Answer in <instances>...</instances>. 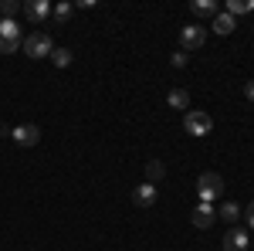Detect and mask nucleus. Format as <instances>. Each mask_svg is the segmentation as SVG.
Masks as SVG:
<instances>
[{
    "label": "nucleus",
    "mask_w": 254,
    "mask_h": 251,
    "mask_svg": "<svg viewBox=\"0 0 254 251\" xmlns=\"http://www.w3.org/2000/svg\"><path fill=\"white\" fill-rule=\"evenodd\" d=\"M241 217H244V211L237 207L234 200H227V204H220V207H217V221H227L231 228H237V221H241Z\"/></svg>",
    "instance_id": "obj_11"
},
{
    "label": "nucleus",
    "mask_w": 254,
    "mask_h": 251,
    "mask_svg": "<svg viewBox=\"0 0 254 251\" xmlns=\"http://www.w3.org/2000/svg\"><path fill=\"white\" fill-rule=\"evenodd\" d=\"M190 10H193V17H217L220 14V3L217 0H193Z\"/></svg>",
    "instance_id": "obj_12"
},
{
    "label": "nucleus",
    "mask_w": 254,
    "mask_h": 251,
    "mask_svg": "<svg viewBox=\"0 0 254 251\" xmlns=\"http://www.w3.org/2000/svg\"><path fill=\"white\" fill-rule=\"evenodd\" d=\"M156 197H159V190L153 183H139L136 190H132V204H136V207H153Z\"/></svg>",
    "instance_id": "obj_10"
},
{
    "label": "nucleus",
    "mask_w": 254,
    "mask_h": 251,
    "mask_svg": "<svg viewBox=\"0 0 254 251\" xmlns=\"http://www.w3.org/2000/svg\"><path fill=\"white\" fill-rule=\"evenodd\" d=\"M183 129L190 136H207L214 129V119L207 116V112H200V109H190V112L183 116Z\"/></svg>",
    "instance_id": "obj_5"
},
{
    "label": "nucleus",
    "mask_w": 254,
    "mask_h": 251,
    "mask_svg": "<svg viewBox=\"0 0 254 251\" xmlns=\"http://www.w3.org/2000/svg\"><path fill=\"white\" fill-rule=\"evenodd\" d=\"M0 17H3V0H0Z\"/></svg>",
    "instance_id": "obj_24"
},
{
    "label": "nucleus",
    "mask_w": 254,
    "mask_h": 251,
    "mask_svg": "<svg viewBox=\"0 0 254 251\" xmlns=\"http://www.w3.org/2000/svg\"><path fill=\"white\" fill-rule=\"evenodd\" d=\"M10 139H14L17 146H38V139H41V129L34 126V122H27V126H17V129L10 133Z\"/></svg>",
    "instance_id": "obj_9"
},
{
    "label": "nucleus",
    "mask_w": 254,
    "mask_h": 251,
    "mask_svg": "<svg viewBox=\"0 0 254 251\" xmlns=\"http://www.w3.org/2000/svg\"><path fill=\"white\" fill-rule=\"evenodd\" d=\"M210 27H214L217 34H231V31L237 27V20L231 17V14H224V10H220V14L214 17V24H210Z\"/></svg>",
    "instance_id": "obj_16"
},
{
    "label": "nucleus",
    "mask_w": 254,
    "mask_h": 251,
    "mask_svg": "<svg viewBox=\"0 0 254 251\" xmlns=\"http://www.w3.org/2000/svg\"><path fill=\"white\" fill-rule=\"evenodd\" d=\"M166 105H170V109H183V112H190V92H187V88H170Z\"/></svg>",
    "instance_id": "obj_13"
},
{
    "label": "nucleus",
    "mask_w": 254,
    "mask_h": 251,
    "mask_svg": "<svg viewBox=\"0 0 254 251\" xmlns=\"http://www.w3.org/2000/svg\"><path fill=\"white\" fill-rule=\"evenodd\" d=\"M190 221H193V228L207 231V228H210V224L217 221V207H214V204H196L193 214H190Z\"/></svg>",
    "instance_id": "obj_7"
},
{
    "label": "nucleus",
    "mask_w": 254,
    "mask_h": 251,
    "mask_svg": "<svg viewBox=\"0 0 254 251\" xmlns=\"http://www.w3.org/2000/svg\"><path fill=\"white\" fill-rule=\"evenodd\" d=\"M24 48V34H20L17 20H0V55H14Z\"/></svg>",
    "instance_id": "obj_2"
},
{
    "label": "nucleus",
    "mask_w": 254,
    "mask_h": 251,
    "mask_svg": "<svg viewBox=\"0 0 254 251\" xmlns=\"http://www.w3.org/2000/svg\"><path fill=\"white\" fill-rule=\"evenodd\" d=\"M248 10H254V0H227V10L224 14L237 17V14H248Z\"/></svg>",
    "instance_id": "obj_17"
},
{
    "label": "nucleus",
    "mask_w": 254,
    "mask_h": 251,
    "mask_svg": "<svg viewBox=\"0 0 254 251\" xmlns=\"http://www.w3.org/2000/svg\"><path fill=\"white\" fill-rule=\"evenodd\" d=\"M170 65H173V68H183V65H187V51H180V48H176L173 58H170Z\"/></svg>",
    "instance_id": "obj_20"
},
{
    "label": "nucleus",
    "mask_w": 254,
    "mask_h": 251,
    "mask_svg": "<svg viewBox=\"0 0 254 251\" xmlns=\"http://www.w3.org/2000/svg\"><path fill=\"white\" fill-rule=\"evenodd\" d=\"M24 14L31 24H44V20L51 17V0H27L24 3Z\"/></svg>",
    "instance_id": "obj_6"
},
{
    "label": "nucleus",
    "mask_w": 254,
    "mask_h": 251,
    "mask_svg": "<svg viewBox=\"0 0 254 251\" xmlns=\"http://www.w3.org/2000/svg\"><path fill=\"white\" fill-rule=\"evenodd\" d=\"M14 133V129H10V126H3V122H0V136H10Z\"/></svg>",
    "instance_id": "obj_23"
},
{
    "label": "nucleus",
    "mask_w": 254,
    "mask_h": 251,
    "mask_svg": "<svg viewBox=\"0 0 254 251\" xmlns=\"http://www.w3.org/2000/svg\"><path fill=\"white\" fill-rule=\"evenodd\" d=\"M20 10H24V7H20L17 0H3V17H0V20H14Z\"/></svg>",
    "instance_id": "obj_19"
},
{
    "label": "nucleus",
    "mask_w": 254,
    "mask_h": 251,
    "mask_svg": "<svg viewBox=\"0 0 254 251\" xmlns=\"http://www.w3.org/2000/svg\"><path fill=\"white\" fill-rule=\"evenodd\" d=\"M220 193H224V176L220 173L210 170V173H203L196 180V200H200V204H214Z\"/></svg>",
    "instance_id": "obj_1"
},
{
    "label": "nucleus",
    "mask_w": 254,
    "mask_h": 251,
    "mask_svg": "<svg viewBox=\"0 0 254 251\" xmlns=\"http://www.w3.org/2000/svg\"><path fill=\"white\" fill-rule=\"evenodd\" d=\"M24 51H27V58H51L55 41H51V34H44V31H34V34L24 38Z\"/></svg>",
    "instance_id": "obj_3"
},
{
    "label": "nucleus",
    "mask_w": 254,
    "mask_h": 251,
    "mask_svg": "<svg viewBox=\"0 0 254 251\" xmlns=\"http://www.w3.org/2000/svg\"><path fill=\"white\" fill-rule=\"evenodd\" d=\"M51 17H55V24H68V20L75 17V7H71V3H55V7H51Z\"/></svg>",
    "instance_id": "obj_15"
},
{
    "label": "nucleus",
    "mask_w": 254,
    "mask_h": 251,
    "mask_svg": "<svg viewBox=\"0 0 254 251\" xmlns=\"http://www.w3.org/2000/svg\"><path fill=\"white\" fill-rule=\"evenodd\" d=\"M244 224H248V228L254 231V200L248 204V207H244Z\"/></svg>",
    "instance_id": "obj_21"
},
{
    "label": "nucleus",
    "mask_w": 254,
    "mask_h": 251,
    "mask_svg": "<svg viewBox=\"0 0 254 251\" xmlns=\"http://www.w3.org/2000/svg\"><path fill=\"white\" fill-rule=\"evenodd\" d=\"M248 248H251V238L244 228H231L224 234V251H248Z\"/></svg>",
    "instance_id": "obj_8"
},
{
    "label": "nucleus",
    "mask_w": 254,
    "mask_h": 251,
    "mask_svg": "<svg viewBox=\"0 0 254 251\" xmlns=\"http://www.w3.org/2000/svg\"><path fill=\"white\" fill-rule=\"evenodd\" d=\"M163 176H166V167H163V160H149V163H146V183H153V187H156Z\"/></svg>",
    "instance_id": "obj_14"
},
{
    "label": "nucleus",
    "mask_w": 254,
    "mask_h": 251,
    "mask_svg": "<svg viewBox=\"0 0 254 251\" xmlns=\"http://www.w3.org/2000/svg\"><path fill=\"white\" fill-rule=\"evenodd\" d=\"M51 61H55V68H68L71 65V51L68 48H55L51 51Z\"/></svg>",
    "instance_id": "obj_18"
},
{
    "label": "nucleus",
    "mask_w": 254,
    "mask_h": 251,
    "mask_svg": "<svg viewBox=\"0 0 254 251\" xmlns=\"http://www.w3.org/2000/svg\"><path fill=\"white\" fill-rule=\"evenodd\" d=\"M203 41H207V27L203 24H187L183 31H180V51H196V48H203Z\"/></svg>",
    "instance_id": "obj_4"
},
{
    "label": "nucleus",
    "mask_w": 254,
    "mask_h": 251,
    "mask_svg": "<svg viewBox=\"0 0 254 251\" xmlns=\"http://www.w3.org/2000/svg\"><path fill=\"white\" fill-rule=\"evenodd\" d=\"M244 98L254 102V78H251V82H244Z\"/></svg>",
    "instance_id": "obj_22"
}]
</instances>
